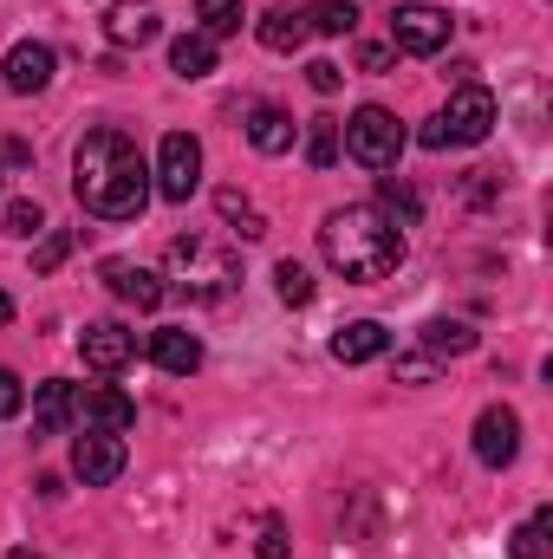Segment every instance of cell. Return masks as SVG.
I'll list each match as a JSON object with an SVG mask.
<instances>
[{
	"label": "cell",
	"mask_w": 553,
	"mask_h": 559,
	"mask_svg": "<svg viewBox=\"0 0 553 559\" xmlns=\"http://www.w3.org/2000/svg\"><path fill=\"white\" fill-rule=\"evenodd\" d=\"M72 195L98 222H138L150 202V163L125 131H92L72 156Z\"/></svg>",
	"instance_id": "6da1fadb"
},
{
	"label": "cell",
	"mask_w": 553,
	"mask_h": 559,
	"mask_svg": "<svg viewBox=\"0 0 553 559\" xmlns=\"http://www.w3.org/2000/svg\"><path fill=\"white\" fill-rule=\"evenodd\" d=\"M319 254H326L332 274H345L352 286H378V280H391L404 267V228L378 202H352V209L326 215Z\"/></svg>",
	"instance_id": "7a4b0ae2"
},
{
	"label": "cell",
	"mask_w": 553,
	"mask_h": 559,
	"mask_svg": "<svg viewBox=\"0 0 553 559\" xmlns=\"http://www.w3.org/2000/svg\"><path fill=\"white\" fill-rule=\"evenodd\" d=\"M489 131H495V92L469 79V85H456L449 105L416 131V143H423V150H449V143H482Z\"/></svg>",
	"instance_id": "3957f363"
},
{
	"label": "cell",
	"mask_w": 553,
	"mask_h": 559,
	"mask_svg": "<svg viewBox=\"0 0 553 559\" xmlns=\"http://www.w3.org/2000/svg\"><path fill=\"white\" fill-rule=\"evenodd\" d=\"M345 156L352 163H365V169H398V156H404V124L385 111V105H358L352 118H345Z\"/></svg>",
	"instance_id": "277c9868"
},
{
	"label": "cell",
	"mask_w": 553,
	"mask_h": 559,
	"mask_svg": "<svg viewBox=\"0 0 553 559\" xmlns=\"http://www.w3.org/2000/svg\"><path fill=\"white\" fill-rule=\"evenodd\" d=\"M150 176H156L150 189H156L163 202H189V195L202 189V143L189 138V131H169L163 150H156V169H150Z\"/></svg>",
	"instance_id": "5b68a950"
},
{
	"label": "cell",
	"mask_w": 553,
	"mask_h": 559,
	"mask_svg": "<svg viewBox=\"0 0 553 559\" xmlns=\"http://www.w3.org/2000/svg\"><path fill=\"white\" fill-rule=\"evenodd\" d=\"M391 46H398V52H416V59L443 52V46H449V13L430 7V0L398 7V13H391Z\"/></svg>",
	"instance_id": "8992f818"
},
{
	"label": "cell",
	"mask_w": 553,
	"mask_h": 559,
	"mask_svg": "<svg viewBox=\"0 0 553 559\" xmlns=\"http://www.w3.org/2000/svg\"><path fill=\"white\" fill-rule=\"evenodd\" d=\"M79 358H85V371L118 378V371L138 358V332H125L118 319H92V325L79 332Z\"/></svg>",
	"instance_id": "52a82bcc"
},
{
	"label": "cell",
	"mask_w": 553,
	"mask_h": 559,
	"mask_svg": "<svg viewBox=\"0 0 553 559\" xmlns=\"http://www.w3.org/2000/svg\"><path fill=\"white\" fill-rule=\"evenodd\" d=\"M52 72H59V52H52L46 39H20V46L7 52V66H0V79H7V92H13V98L46 92V85H52Z\"/></svg>",
	"instance_id": "ba28073f"
},
{
	"label": "cell",
	"mask_w": 553,
	"mask_h": 559,
	"mask_svg": "<svg viewBox=\"0 0 553 559\" xmlns=\"http://www.w3.org/2000/svg\"><path fill=\"white\" fill-rule=\"evenodd\" d=\"M515 455H521V417L508 404H489L475 417V462L482 468H508Z\"/></svg>",
	"instance_id": "9c48e42d"
},
{
	"label": "cell",
	"mask_w": 553,
	"mask_h": 559,
	"mask_svg": "<svg viewBox=\"0 0 553 559\" xmlns=\"http://www.w3.org/2000/svg\"><path fill=\"white\" fill-rule=\"evenodd\" d=\"M72 475L85 481V488H111L118 475H125V436H79L72 442Z\"/></svg>",
	"instance_id": "30bf717a"
},
{
	"label": "cell",
	"mask_w": 553,
	"mask_h": 559,
	"mask_svg": "<svg viewBox=\"0 0 553 559\" xmlns=\"http://www.w3.org/2000/svg\"><path fill=\"white\" fill-rule=\"evenodd\" d=\"M169 267H202V293L209 299H222L235 280H242V267H235V254L228 248H209V241H169Z\"/></svg>",
	"instance_id": "8fae6325"
},
{
	"label": "cell",
	"mask_w": 553,
	"mask_h": 559,
	"mask_svg": "<svg viewBox=\"0 0 553 559\" xmlns=\"http://www.w3.org/2000/svg\"><path fill=\"white\" fill-rule=\"evenodd\" d=\"M156 33H163L156 0H111V7H105V39H111V46H150Z\"/></svg>",
	"instance_id": "7c38bea8"
},
{
	"label": "cell",
	"mask_w": 553,
	"mask_h": 559,
	"mask_svg": "<svg viewBox=\"0 0 553 559\" xmlns=\"http://www.w3.org/2000/svg\"><path fill=\"white\" fill-rule=\"evenodd\" d=\"M79 423H85L92 436H125V429L138 423V404H131L125 391L98 384V391H85V397H79Z\"/></svg>",
	"instance_id": "4fadbf2b"
},
{
	"label": "cell",
	"mask_w": 553,
	"mask_h": 559,
	"mask_svg": "<svg viewBox=\"0 0 553 559\" xmlns=\"http://www.w3.org/2000/svg\"><path fill=\"white\" fill-rule=\"evenodd\" d=\"M72 423H79V384L46 378L39 397H33V436H66Z\"/></svg>",
	"instance_id": "5bb4252c"
},
{
	"label": "cell",
	"mask_w": 553,
	"mask_h": 559,
	"mask_svg": "<svg viewBox=\"0 0 553 559\" xmlns=\"http://www.w3.org/2000/svg\"><path fill=\"white\" fill-rule=\"evenodd\" d=\"M105 286H111L125 306H138V312H156V306H163V293H169L150 267H131V261H105Z\"/></svg>",
	"instance_id": "9a60e30c"
},
{
	"label": "cell",
	"mask_w": 553,
	"mask_h": 559,
	"mask_svg": "<svg viewBox=\"0 0 553 559\" xmlns=\"http://www.w3.org/2000/svg\"><path fill=\"white\" fill-rule=\"evenodd\" d=\"M150 358H156L169 378H189V371L202 365V338H196L189 325H163V332H150Z\"/></svg>",
	"instance_id": "2e32d148"
},
{
	"label": "cell",
	"mask_w": 553,
	"mask_h": 559,
	"mask_svg": "<svg viewBox=\"0 0 553 559\" xmlns=\"http://www.w3.org/2000/svg\"><path fill=\"white\" fill-rule=\"evenodd\" d=\"M385 345H391V332H385L378 319H352V325L332 332V358H339V365H372Z\"/></svg>",
	"instance_id": "e0dca14e"
},
{
	"label": "cell",
	"mask_w": 553,
	"mask_h": 559,
	"mask_svg": "<svg viewBox=\"0 0 553 559\" xmlns=\"http://www.w3.org/2000/svg\"><path fill=\"white\" fill-rule=\"evenodd\" d=\"M248 143H255L261 156L293 150V118H286L280 105H255V111H248Z\"/></svg>",
	"instance_id": "ac0fdd59"
},
{
	"label": "cell",
	"mask_w": 553,
	"mask_h": 559,
	"mask_svg": "<svg viewBox=\"0 0 553 559\" xmlns=\"http://www.w3.org/2000/svg\"><path fill=\"white\" fill-rule=\"evenodd\" d=\"M169 72H176V79H209V72H215V39H209V33H183V39L169 46Z\"/></svg>",
	"instance_id": "d6986e66"
},
{
	"label": "cell",
	"mask_w": 553,
	"mask_h": 559,
	"mask_svg": "<svg viewBox=\"0 0 553 559\" xmlns=\"http://www.w3.org/2000/svg\"><path fill=\"white\" fill-rule=\"evenodd\" d=\"M423 352H430V358H462V352H475V325H462V319H430V325H423Z\"/></svg>",
	"instance_id": "ffe728a7"
},
{
	"label": "cell",
	"mask_w": 553,
	"mask_h": 559,
	"mask_svg": "<svg viewBox=\"0 0 553 559\" xmlns=\"http://www.w3.org/2000/svg\"><path fill=\"white\" fill-rule=\"evenodd\" d=\"M261 46H268V52H299V46H306V13H299V7H274V13L261 20Z\"/></svg>",
	"instance_id": "44dd1931"
},
{
	"label": "cell",
	"mask_w": 553,
	"mask_h": 559,
	"mask_svg": "<svg viewBox=\"0 0 553 559\" xmlns=\"http://www.w3.org/2000/svg\"><path fill=\"white\" fill-rule=\"evenodd\" d=\"M299 13H306V33H326V39H339V33L358 26V7H352V0H313V7H299Z\"/></svg>",
	"instance_id": "7402d4cb"
},
{
	"label": "cell",
	"mask_w": 553,
	"mask_h": 559,
	"mask_svg": "<svg viewBox=\"0 0 553 559\" xmlns=\"http://www.w3.org/2000/svg\"><path fill=\"white\" fill-rule=\"evenodd\" d=\"M515 559H553V508H534L515 527Z\"/></svg>",
	"instance_id": "603a6c76"
},
{
	"label": "cell",
	"mask_w": 553,
	"mask_h": 559,
	"mask_svg": "<svg viewBox=\"0 0 553 559\" xmlns=\"http://www.w3.org/2000/svg\"><path fill=\"white\" fill-rule=\"evenodd\" d=\"M196 20H202L209 39H228V33H242L248 7H242V0H196Z\"/></svg>",
	"instance_id": "cb8c5ba5"
},
{
	"label": "cell",
	"mask_w": 553,
	"mask_h": 559,
	"mask_svg": "<svg viewBox=\"0 0 553 559\" xmlns=\"http://www.w3.org/2000/svg\"><path fill=\"white\" fill-rule=\"evenodd\" d=\"M378 209H385L398 228H416V215H423V195H416L404 176H385V202H378Z\"/></svg>",
	"instance_id": "d4e9b609"
},
{
	"label": "cell",
	"mask_w": 553,
	"mask_h": 559,
	"mask_svg": "<svg viewBox=\"0 0 553 559\" xmlns=\"http://www.w3.org/2000/svg\"><path fill=\"white\" fill-rule=\"evenodd\" d=\"M306 163H313V169H332V163H339V124H332V118H313V124H306Z\"/></svg>",
	"instance_id": "484cf974"
},
{
	"label": "cell",
	"mask_w": 553,
	"mask_h": 559,
	"mask_svg": "<svg viewBox=\"0 0 553 559\" xmlns=\"http://www.w3.org/2000/svg\"><path fill=\"white\" fill-rule=\"evenodd\" d=\"M274 293L286 299V306H313V274H306L299 261H280L274 267Z\"/></svg>",
	"instance_id": "4316f807"
},
{
	"label": "cell",
	"mask_w": 553,
	"mask_h": 559,
	"mask_svg": "<svg viewBox=\"0 0 553 559\" xmlns=\"http://www.w3.org/2000/svg\"><path fill=\"white\" fill-rule=\"evenodd\" d=\"M222 215L235 222V235H242V241H255V235H268V222H261V215H255V209L242 202V189H222Z\"/></svg>",
	"instance_id": "83f0119b"
},
{
	"label": "cell",
	"mask_w": 553,
	"mask_h": 559,
	"mask_svg": "<svg viewBox=\"0 0 553 559\" xmlns=\"http://www.w3.org/2000/svg\"><path fill=\"white\" fill-rule=\"evenodd\" d=\"M7 235H20V241H33V235H46V209L39 202H7Z\"/></svg>",
	"instance_id": "f1b7e54d"
},
{
	"label": "cell",
	"mask_w": 553,
	"mask_h": 559,
	"mask_svg": "<svg viewBox=\"0 0 553 559\" xmlns=\"http://www.w3.org/2000/svg\"><path fill=\"white\" fill-rule=\"evenodd\" d=\"M66 254H72V235H66V228H46V241L33 248V274H52Z\"/></svg>",
	"instance_id": "f546056e"
},
{
	"label": "cell",
	"mask_w": 553,
	"mask_h": 559,
	"mask_svg": "<svg viewBox=\"0 0 553 559\" xmlns=\"http://www.w3.org/2000/svg\"><path fill=\"white\" fill-rule=\"evenodd\" d=\"M255 554H261V559H286V521H280V514H268V521H261Z\"/></svg>",
	"instance_id": "4dcf8cb0"
},
{
	"label": "cell",
	"mask_w": 553,
	"mask_h": 559,
	"mask_svg": "<svg viewBox=\"0 0 553 559\" xmlns=\"http://www.w3.org/2000/svg\"><path fill=\"white\" fill-rule=\"evenodd\" d=\"M339 79H345V72H339L332 59H313V66H306V85H313L319 98H332V92H339Z\"/></svg>",
	"instance_id": "1f68e13d"
},
{
	"label": "cell",
	"mask_w": 553,
	"mask_h": 559,
	"mask_svg": "<svg viewBox=\"0 0 553 559\" xmlns=\"http://www.w3.org/2000/svg\"><path fill=\"white\" fill-rule=\"evenodd\" d=\"M20 411H26V391H20V378H13V371H0V423L20 417Z\"/></svg>",
	"instance_id": "d6a6232c"
},
{
	"label": "cell",
	"mask_w": 553,
	"mask_h": 559,
	"mask_svg": "<svg viewBox=\"0 0 553 559\" xmlns=\"http://www.w3.org/2000/svg\"><path fill=\"white\" fill-rule=\"evenodd\" d=\"M430 371H436V358H430V352H411V358H398V378H404V384H423Z\"/></svg>",
	"instance_id": "836d02e7"
},
{
	"label": "cell",
	"mask_w": 553,
	"mask_h": 559,
	"mask_svg": "<svg viewBox=\"0 0 553 559\" xmlns=\"http://www.w3.org/2000/svg\"><path fill=\"white\" fill-rule=\"evenodd\" d=\"M391 52H398V46H358V66H365V72H391Z\"/></svg>",
	"instance_id": "e575fe53"
},
{
	"label": "cell",
	"mask_w": 553,
	"mask_h": 559,
	"mask_svg": "<svg viewBox=\"0 0 553 559\" xmlns=\"http://www.w3.org/2000/svg\"><path fill=\"white\" fill-rule=\"evenodd\" d=\"M7 319H13V299H7V293H0V325H7Z\"/></svg>",
	"instance_id": "d590c367"
},
{
	"label": "cell",
	"mask_w": 553,
	"mask_h": 559,
	"mask_svg": "<svg viewBox=\"0 0 553 559\" xmlns=\"http://www.w3.org/2000/svg\"><path fill=\"white\" fill-rule=\"evenodd\" d=\"M7 559H39V554H26V547H20V554H7Z\"/></svg>",
	"instance_id": "8d00e7d4"
},
{
	"label": "cell",
	"mask_w": 553,
	"mask_h": 559,
	"mask_svg": "<svg viewBox=\"0 0 553 559\" xmlns=\"http://www.w3.org/2000/svg\"><path fill=\"white\" fill-rule=\"evenodd\" d=\"M0 176H7V156H0Z\"/></svg>",
	"instance_id": "74e56055"
}]
</instances>
